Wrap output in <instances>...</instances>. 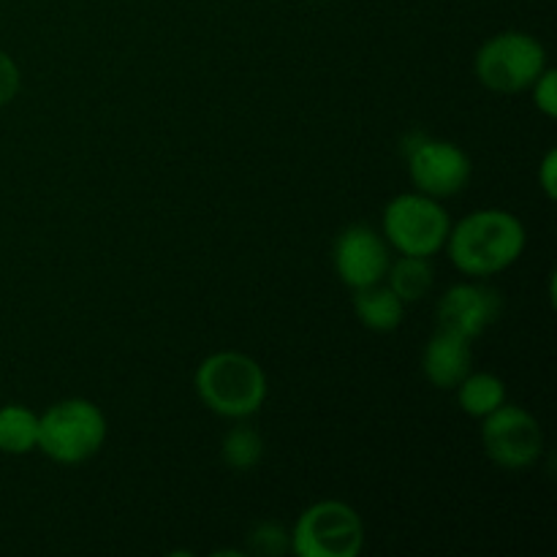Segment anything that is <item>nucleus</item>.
<instances>
[{"mask_svg": "<svg viewBox=\"0 0 557 557\" xmlns=\"http://www.w3.org/2000/svg\"><path fill=\"white\" fill-rule=\"evenodd\" d=\"M525 223L515 212L482 207L451 223L444 250L457 272L487 281L515 267L525 253Z\"/></svg>", "mask_w": 557, "mask_h": 557, "instance_id": "obj_1", "label": "nucleus"}, {"mask_svg": "<svg viewBox=\"0 0 557 557\" xmlns=\"http://www.w3.org/2000/svg\"><path fill=\"white\" fill-rule=\"evenodd\" d=\"M194 389L207 411L232 422L256 417L270 395L264 368L245 351H215L201 359Z\"/></svg>", "mask_w": 557, "mask_h": 557, "instance_id": "obj_2", "label": "nucleus"}, {"mask_svg": "<svg viewBox=\"0 0 557 557\" xmlns=\"http://www.w3.org/2000/svg\"><path fill=\"white\" fill-rule=\"evenodd\" d=\"M109 424L101 408L85 397L52 403L38 413V451L58 466H82L107 444Z\"/></svg>", "mask_w": 557, "mask_h": 557, "instance_id": "obj_3", "label": "nucleus"}, {"mask_svg": "<svg viewBox=\"0 0 557 557\" xmlns=\"http://www.w3.org/2000/svg\"><path fill=\"white\" fill-rule=\"evenodd\" d=\"M544 69H547V49L533 33L525 30L495 33L473 58L476 79L500 96L531 90Z\"/></svg>", "mask_w": 557, "mask_h": 557, "instance_id": "obj_4", "label": "nucleus"}, {"mask_svg": "<svg viewBox=\"0 0 557 557\" xmlns=\"http://www.w3.org/2000/svg\"><path fill=\"white\" fill-rule=\"evenodd\" d=\"M451 218L438 199L419 190L397 194L381 212V234L386 245L400 256L433 259L444 250Z\"/></svg>", "mask_w": 557, "mask_h": 557, "instance_id": "obj_5", "label": "nucleus"}, {"mask_svg": "<svg viewBox=\"0 0 557 557\" xmlns=\"http://www.w3.org/2000/svg\"><path fill=\"white\" fill-rule=\"evenodd\" d=\"M362 547V515L335 498L310 504L288 533V553L297 557H357Z\"/></svg>", "mask_w": 557, "mask_h": 557, "instance_id": "obj_6", "label": "nucleus"}, {"mask_svg": "<svg viewBox=\"0 0 557 557\" xmlns=\"http://www.w3.org/2000/svg\"><path fill=\"white\" fill-rule=\"evenodd\" d=\"M482 449L504 471H528L544 455V433L528 408L506 400L482 419Z\"/></svg>", "mask_w": 557, "mask_h": 557, "instance_id": "obj_7", "label": "nucleus"}, {"mask_svg": "<svg viewBox=\"0 0 557 557\" xmlns=\"http://www.w3.org/2000/svg\"><path fill=\"white\" fill-rule=\"evenodd\" d=\"M406 169L413 188L438 201L462 194L473 174L471 156L455 141L435 136H419L408 145Z\"/></svg>", "mask_w": 557, "mask_h": 557, "instance_id": "obj_8", "label": "nucleus"}, {"mask_svg": "<svg viewBox=\"0 0 557 557\" xmlns=\"http://www.w3.org/2000/svg\"><path fill=\"white\" fill-rule=\"evenodd\" d=\"M392 261V248L386 245L384 234L375 228L354 223L337 234L335 245H332V267L335 275L341 277L343 286L351 292L357 288L375 286L386 277Z\"/></svg>", "mask_w": 557, "mask_h": 557, "instance_id": "obj_9", "label": "nucleus"}, {"mask_svg": "<svg viewBox=\"0 0 557 557\" xmlns=\"http://www.w3.org/2000/svg\"><path fill=\"white\" fill-rule=\"evenodd\" d=\"M500 313H504L500 292H495L479 277L446 288L444 297L438 299V308H435L441 330H449L455 335L468 337V341H476L479 335H484L500 319Z\"/></svg>", "mask_w": 557, "mask_h": 557, "instance_id": "obj_10", "label": "nucleus"}, {"mask_svg": "<svg viewBox=\"0 0 557 557\" xmlns=\"http://www.w3.org/2000/svg\"><path fill=\"white\" fill-rule=\"evenodd\" d=\"M473 341L449 330L435 332L422 351V373L435 389H455L473 370Z\"/></svg>", "mask_w": 557, "mask_h": 557, "instance_id": "obj_11", "label": "nucleus"}, {"mask_svg": "<svg viewBox=\"0 0 557 557\" xmlns=\"http://www.w3.org/2000/svg\"><path fill=\"white\" fill-rule=\"evenodd\" d=\"M406 308L408 305L384 281L354 292V315L370 332H395L406 319Z\"/></svg>", "mask_w": 557, "mask_h": 557, "instance_id": "obj_12", "label": "nucleus"}, {"mask_svg": "<svg viewBox=\"0 0 557 557\" xmlns=\"http://www.w3.org/2000/svg\"><path fill=\"white\" fill-rule=\"evenodd\" d=\"M457 406L466 417L484 419L506 403V384L500 375L484 373V370H471L460 384L455 386Z\"/></svg>", "mask_w": 557, "mask_h": 557, "instance_id": "obj_13", "label": "nucleus"}, {"mask_svg": "<svg viewBox=\"0 0 557 557\" xmlns=\"http://www.w3.org/2000/svg\"><path fill=\"white\" fill-rule=\"evenodd\" d=\"M38 449V413L22 403L0 406V451L25 457Z\"/></svg>", "mask_w": 557, "mask_h": 557, "instance_id": "obj_14", "label": "nucleus"}, {"mask_svg": "<svg viewBox=\"0 0 557 557\" xmlns=\"http://www.w3.org/2000/svg\"><path fill=\"white\" fill-rule=\"evenodd\" d=\"M435 281V272L430 259L422 256H400L397 261H389L384 283L403 299L406 305L422 302L430 294Z\"/></svg>", "mask_w": 557, "mask_h": 557, "instance_id": "obj_15", "label": "nucleus"}, {"mask_svg": "<svg viewBox=\"0 0 557 557\" xmlns=\"http://www.w3.org/2000/svg\"><path fill=\"white\" fill-rule=\"evenodd\" d=\"M261 457H264V438H261L259 430L245 424V419L223 435L221 460L232 471H253L261 462Z\"/></svg>", "mask_w": 557, "mask_h": 557, "instance_id": "obj_16", "label": "nucleus"}, {"mask_svg": "<svg viewBox=\"0 0 557 557\" xmlns=\"http://www.w3.org/2000/svg\"><path fill=\"white\" fill-rule=\"evenodd\" d=\"M531 96H533V107L544 114L547 120L557 117V71L555 69H544L539 74V79L531 85Z\"/></svg>", "mask_w": 557, "mask_h": 557, "instance_id": "obj_17", "label": "nucleus"}, {"mask_svg": "<svg viewBox=\"0 0 557 557\" xmlns=\"http://www.w3.org/2000/svg\"><path fill=\"white\" fill-rule=\"evenodd\" d=\"M250 544H253L256 553L261 555H281L288 553V533L283 531L281 525L264 522V525H259L250 533Z\"/></svg>", "mask_w": 557, "mask_h": 557, "instance_id": "obj_18", "label": "nucleus"}, {"mask_svg": "<svg viewBox=\"0 0 557 557\" xmlns=\"http://www.w3.org/2000/svg\"><path fill=\"white\" fill-rule=\"evenodd\" d=\"M22 87V71L9 52L0 49V109L9 107Z\"/></svg>", "mask_w": 557, "mask_h": 557, "instance_id": "obj_19", "label": "nucleus"}, {"mask_svg": "<svg viewBox=\"0 0 557 557\" xmlns=\"http://www.w3.org/2000/svg\"><path fill=\"white\" fill-rule=\"evenodd\" d=\"M539 185H542L544 196H547L549 201L557 199V150L555 147H549L547 152H544L542 163H539Z\"/></svg>", "mask_w": 557, "mask_h": 557, "instance_id": "obj_20", "label": "nucleus"}]
</instances>
